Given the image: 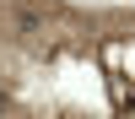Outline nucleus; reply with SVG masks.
Returning a JSON list of instances; mask_svg holds the SVG:
<instances>
[{"mask_svg":"<svg viewBox=\"0 0 135 119\" xmlns=\"http://www.w3.org/2000/svg\"><path fill=\"white\" fill-rule=\"evenodd\" d=\"M16 27H22V32H43V16H38L32 6H16Z\"/></svg>","mask_w":135,"mask_h":119,"instance_id":"1","label":"nucleus"}]
</instances>
